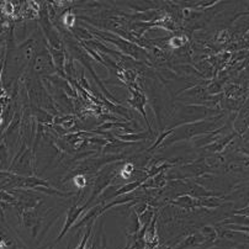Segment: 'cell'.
Here are the masks:
<instances>
[{
    "mask_svg": "<svg viewBox=\"0 0 249 249\" xmlns=\"http://www.w3.org/2000/svg\"><path fill=\"white\" fill-rule=\"evenodd\" d=\"M36 169V154L31 147L21 142V146L16 152L13 162L9 165L8 172L20 177H32Z\"/></svg>",
    "mask_w": 249,
    "mask_h": 249,
    "instance_id": "6da1fadb",
    "label": "cell"
},
{
    "mask_svg": "<svg viewBox=\"0 0 249 249\" xmlns=\"http://www.w3.org/2000/svg\"><path fill=\"white\" fill-rule=\"evenodd\" d=\"M216 128V122L211 121H200V122H194V124H185V126H180L177 130L173 131L172 138L165 141V143L163 144L164 147L173 144L174 142L181 140H189L193 138L197 135H202V133H209Z\"/></svg>",
    "mask_w": 249,
    "mask_h": 249,
    "instance_id": "7a4b0ae2",
    "label": "cell"
},
{
    "mask_svg": "<svg viewBox=\"0 0 249 249\" xmlns=\"http://www.w3.org/2000/svg\"><path fill=\"white\" fill-rule=\"evenodd\" d=\"M32 71L35 74H52L56 72V66L53 63L48 50H41L36 53L34 61H32Z\"/></svg>",
    "mask_w": 249,
    "mask_h": 249,
    "instance_id": "3957f363",
    "label": "cell"
},
{
    "mask_svg": "<svg viewBox=\"0 0 249 249\" xmlns=\"http://www.w3.org/2000/svg\"><path fill=\"white\" fill-rule=\"evenodd\" d=\"M84 210H87L85 205H83V206L73 205L72 207H69L68 211H67L66 223H64L63 228H62V231H61V233L58 234V237H57V238H56V242H54V243L57 244L59 241H61L62 238H63L64 236H66L67 232H68V231L73 227V225H74V223H75V221H78V218H79V216L82 215Z\"/></svg>",
    "mask_w": 249,
    "mask_h": 249,
    "instance_id": "277c9868",
    "label": "cell"
},
{
    "mask_svg": "<svg viewBox=\"0 0 249 249\" xmlns=\"http://www.w3.org/2000/svg\"><path fill=\"white\" fill-rule=\"evenodd\" d=\"M202 243H205L204 236H202L200 232H195V233L193 234H189L184 241H181L180 243L172 249H188L191 248V247H197Z\"/></svg>",
    "mask_w": 249,
    "mask_h": 249,
    "instance_id": "5b68a950",
    "label": "cell"
},
{
    "mask_svg": "<svg viewBox=\"0 0 249 249\" xmlns=\"http://www.w3.org/2000/svg\"><path fill=\"white\" fill-rule=\"evenodd\" d=\"M200 233L205 238V247L211 246V244H213L217 241V231L212 227V226H204L201 228V231H200Z\"/></svg>",
    "mask_w": 249,
    "mask_h": 249,
    "instance_id": "8992f818",
    "label": "cell"
},
{
    "mask_svg": "<svg viewBox=\"0 0 249 249\" xmlns=\"http://www.w3.org/2000/svg\"><path fill=\"white\" fill-rule=\"evenodd\" d=\"M0 249H18V243L13 237L0 230Z\"/></svg>",
    "mask_w": 249,
    "mask_h": 249,
    "instance_id": "52a82bcc",
    "label": "cell"
},
{
    "mask_svg": "<svg viewBox=\"0 0 249 249\" xmlns=\"http://www.w3.org/2000/svg\"><path fill=\"white\" fill-rule=\"evenodd\" d=\"M9 147L8 144L1 141L0 142V167L3 169H9Z\"/></svg>",
    "mask_w": 249,
    "mask_h": 249,
    "instance_id": "ba28073f",
    "label": "cell"
},
{
    "mask_svg": "<svg viewBox=\"0 0 249 249\" xmlns=\"http://www.w3.org/2000/svg\"><path fill=\"white\" fill-rule=\"evenodd\" d=\"M147 137V133H130V135H119L116 133V138L124 141L127 143H132V142H138L141 140H144Z\"/></svg>",
    "mask_w": 249,
    "mask_h": 249,
    "instance_id": "9c48e42d",
    "label": "cell"
},
{
    "mask_svg": "<svg viewBox=\"0 0 249 249\" xmlns=\"http://www.w3.org/2000/svg\"><path fill=\"white\" fill-rule=\"evenodd\" d=\"M231 230L236 231V232H247L249 233V226H241V225H232L230 226Z\"/></svg>",
    "mask_w": 249,
    "mask_h": 249,
    "instance_id": "30bf717a",
    "label": "cell"
},
{
    "mask_svg": "<svg viewBox=\"0 0 249 249\" xmlns=\"http://www.w3.org/2000/svg\"><path fill=\"white\" fill-rule=\"evenodd\" d=\"M53 247H54V246H53V244H51V246H50V247H48V248H47V249H53Z\"/></svg>",
    "mask_w": 249,
    "mask_h": 249,
    "instance_id": "8fae6325",
    "label": "cell"
},
{
    "mask_svg": "<svg viewBox=\"0 0 249 249\" xmlns=\"http://www.w3.org/2000/svg\"><path fill=\"white\" fill-rule=\"evenodd\" d=\"M1 45H3V40L0 38V47H1Z\"/></svg>",
    "mask_w": 249,
    "mask_h": 249,
    "instance_id": "7c38bea8",
    "label": "cell"
},
{
    "mask_svg": "<svg viewBox=\"0 0 249 249\" xmlns=\"http://www.w3.org/2000/svg\"><path fill=\"white\" fill-rule=\"evenodd\" d=\"M0 4H1V3H0Z\"/></svg>",
    "mask_w": 249,
    "mask_h": 249,
    "instance_id": "4fadbf2b",
    "label": "cell"
}]
</instances>
